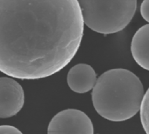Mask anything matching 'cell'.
Here are the masks:
<instances>
[{
  "mask_svg": "<svg viewBox=\"0 0 149 134\" xmlns=\"http://www.w3.org/2000/svg\"><path fill=\"white\" fill-rule=\"evenodd\" d=\"M77 0H0V71L39 79L65 68L84 34Z\"/></svg>",
  "mask_w": 149,
  "mask_h": 134,
  "instance_id": "obj_1",
  "label": "cell"
},
{
  "mask_svg": "<svg viewBox=\"0 0 149 134\" xmlns=\"http://www.w3.org/2000/svg\"><path fill=\"white\" fill-rule=\"evenodd\" d=\"M145 96L140 78L132 72L117 68L102 73L93 90V105L102 118L126 121L141 111Z\"/></svg>",
  "mask_w": 149,
  "mask_h": 134,
  "instance_id": "obj_2",
  "label": "cell"
},
{
  "mask_svg": "<svg viewBox=\"0 0 149 134\" xmlns=\"http://www.w3.org/2000/svg\"><path fill=\"white\" fill-rule=\"evenodd\" d=\"M85 24L101 34H113L125 29L133 19L136 0H79Z\"/></svg>",
  "mask_w": 149,
  "mask_h": 134,
  "instance_id": "obj_3",
  "label": "cell"
},
{
  "mask_svg": "<svg viewBox=\"0 0 149 134\" xmlns=\"http://www.w3.org/2000/svg\"><path fill=\"white\" fill-rule=\"evenodd\" d=\"M90 118L77 109H66L57 113L48 125L47 134H93Z\"/></svg>",
  "mask_w": 149,
  "mask_h": 134,
  "instance_id": "obj_4",
  "label": "cell"
},
{
  "mask_svg": "<svg viewBox=\"0 0 149 134\" xmlns=\"http://www.w3.org/2000/svg\"><path fill=\"white\" fill-rule=\"evenodd\" d=\"M24 104V92L13 78H0V118L8 119L17 115Z\"/></svg>",
  "mask_w": 149,
  "mask_h": 134,
  "instance_id": "obj_5",
  "label": "cell"
},
{
  "mask_svg": "<svg viewBox=\"0 0 149 134\" xmlns=\"http://www.w3.org/2000/svg\"><path fill=\"white\" fill-rule=\"evenodd\" d=\"M97 80L94 69L86 64H78L67 73V85L77 93H86L93 90Z\"/></svg>",
  "mask_w": 149,
  "mask_h": 134,
  "instance_id": "obj_6",
  "label": "cell"
},
{
  "mask_svg": "<svg viewBox=\"0 0 149 134\" xmlns=\"http://www.w3.org/2000/svg\"><path fill=\"white\" fill-rule=\"evenodd\" d=\"M131 53L141 68L149 71V24L135 32L131 42Z\"/></svg>",
  "mask_w": 149,
  "mask_h": 134,
  "instance_id": "obj_7",
  "label": "cell"
},
{
  "mask_svg": "<svg viewBox=\"0 0 149 134\" xmlns=\"http://www.w3.org/2000/svg\"><path fill=\"white\" fill-rule=\"evenodd\" d=\"M141 122L146 134H149V88L143 98L140 111Z\"/></svg>",
  "mask_w": 149,
  "mask_h": 134,
  "instance_id": "obj_8",
  "label": "cell"
},
{
  "mask_svg": "<svg viewBox=\"0 0 149 134\" xmlns=\"http://www.w3.org/2000/svg\"><path fill=\"white\" fill-rule=\"evenodd\" d=\"M0 134H23L21 131L12 126L3 125L0 126Z\"/></svg>",
  "mask_w": 149,
  "mask_h": 134,
  "instance_id": "obj_9",
  "label": "cell"
},
{
  "mask_svg": "<svg viewBox=\"0 0 149 134\" xmlns=\"http://www.w3.org/2000/svg\"><path fill=\"white\" fill-rule=\"evenodd\" d=\"M141 14L142 17L149 23V0H144L141 5Z\"/></svg>",
  "mask_w": 149,
  "mask_h": 134,
  "instance_id": "obj_10",
  "label": "cell"
}]
</instances>
